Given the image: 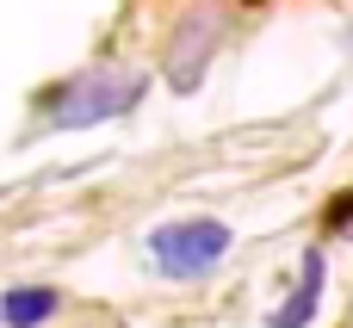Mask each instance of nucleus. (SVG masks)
Masks as SVG:
<instances>
[{
    "mask_svg": "<svg viewBox=\"0 0 353 328\" xmlns=\"http://www.w3.org/2000/svg\"><path fill=\"white\" fill-rule=\"evenodd\" d=\"M149 93V74L143 68H87L74 81H62L43 105V130H87V124H105V118H124L137 112V99Z\"/></svg>",
    "mask_w": 353,
    "mask_h": 328,
    "instance_id": "f257e3e1",
    "label": "nucleus"
},
{
    "mask_svg": "<svg viewBox=\"0 0 353 328\" xmlns=\"http://www.w3.org/2000/svg\"><path fill=\"white\" fill-rule=\"evenodd\" d=\"M230 248V229L217 217H180V223H161L149 229V260L168 273V279H199L223 260Z\"/></svg>",
    "mask_w": 353,
    "mask_h": 328,
    "instance_id": "f03ea898",
    "label": "nucleus"
},
{
    "mask_svg": "<svg viewBox=\"0 0 353 328\" xmlns=\"http://www.w3.org/2000/svg\"><path fill=\"white\" fill-rule=\"evenodd\" d=\"M217 12L211 6H192L180 25H174V37H168V50H161V68H168V87L174 93H192L199 81H205V68H211V50H217Z\"/></svg>",
    "mask_w": 353,
    "mask_h": 328,
    "instance_id": "7ed1b4c3",
    "label": "nucleus"
},
{
    "mask_svg": "<svg viewBox=\"0 0 353 328\" xmlns=\"http://www.w3.org/2000/svg\"><path fill=\"white\" fill-rule=\"evenodd\" d=\"M316 304H323V254H304V279H298V291L273 310V328H304L316 316Z\"/></svg>",
    "mask_w": 353,
    "mask_h": 328,
    "instance_id": "20e7f679",
    "label": "nucleus"
},
{
    "mask_svg": "<svg viewBox=\"0 0 353 328\" xmlns=\"http://www.w3.org/2000/svg\"><path fill=\"white\" fill-rule=\"evenodd\" d=\"M50 310H56V291L50 285H19V291L0 298V322H12V328H37Z\"/></svg>",
    "mask_w": 353,
    "mask_h": 328,
    "instance_id": "39448f33",
    "label": "nucleus"
}]
</instances>
